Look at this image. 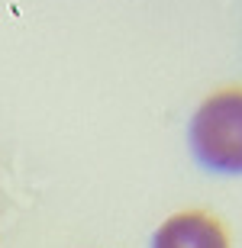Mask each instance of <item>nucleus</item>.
Instances as JSON below:
<instances>
[{
  "label": "nucleus",
  "instance_id": "nucleus-1",
  "mask_svg": "<svg viewBox=\"0 0 242 248\" xmlns=\"http://www.w3.org/2000/svg\"><path fill=\"white\" fill-rule=\"evenodd\" d=\"M191 148L216 174H242V91L213 93L191 120Z\"/></svg>",
  "mask_w": 242,
  "mask_h": 248
},
{
  "label": "nucleus",
  "instance_id": "nucleus-2",
  "mask_svg": "<svg viewBox=\"0 0 242 248\" xmlns=\"http://www.w3.org/2000/svg\"><path fill=\"white\" fill-rule=\"evenodd\" d=\"M152 248H229L226 245V232L220 222H213L204 213H181L175 219L161 222L155 232Z\"/></svg>",
  "mask_w": 242,
  "mask_h": 248
}]
</instances>
